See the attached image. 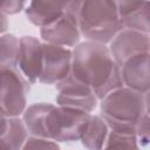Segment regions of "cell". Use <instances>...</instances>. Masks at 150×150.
I'll use <instances>...</instances> for the list:
<instances>
[{"label": "cell", "instance_id": "cell-19", "mask_svg": "<svg viewBox=\"0 0 150 150\" xmlns=\"http://www.w3.org/2000/svg\"><path fill=\"white\" fill-rule=\"evenodd\" d=\"M117 7L120 18L138 9L146 0H112Z\"/></svg>", "mask_w": 150, "mask_h": 150}, {"label": "cell", "instance_id": "cell-1", "mask_svg": "<svg viewBox=\"0 0 150 150\" xmlns=\"http://www.w3.org/2000/svg\"><path fill=\"white\" fill-rule=\"evenodd\" d=\"M90 115L84 110L40 102L25 109L22 121L29 135L70 143L80 141Z\"/></svg>", "mask_w": 150, "mask_h": 150}, {"label": "cell", "instance_id": "cell-23", "mask_svg": "<svg viewBox=\"0 0 150 150\" xmlns=\"http://www.w3.org/2000/svg\"><path fill=\"white\" fill-rule=\"evenodd\" d=\"M7 116L5 115V114H2L1 111H0V137H1V135L4 134V131L6 130V127H7Z\"/></svg>", "mask_w": 150, "mask_h": 150}, {"label": "cell", "instance_id": "cell-12", "mask_svg": "<svg viewBox=\"0 0 150 150\" xmlns=\"http://www.w3.org/2000/svg\"><path fill=\"white\" fill-rule=\"evenodd\" d=\"M64 12L60 0H30L25 9L28 21L38 27H43L57 20Z\"/></svg>", "mask_w": 150, "mask_h": 150}, {"label": "cell", "instance_id": "cell-18", "mask_svg": "<svg viewBox=\"0 0 150 150\" xmlns=\"http://www.w3.org/2000/svg\"><path fill=\"white\" fill-rule=\"evenodd\" d=\"M22 149H59V144L49 138L28 135Z\"/></svg>", "mask_w": 150, "mask_h": 150}, {"label": "cell", "instance_id": "cell-8", "mask_svg": "<svg viewBox=\"0 0 150 150\" xmlns=\"http://www.w3.org/2000/svg\"><path fill=\"white\" fill-rule=\"evenodd\" d=\"M41 39L52 45L62 47H75L80 43V28L76 14L66 12L52 23L40 27Z\"/></svg>", "mask_w": 150, "mask_h": 150}, {"label": "cell", "instance_id": "cell-7", "mask_svg": "<svg viewBox=\"0 0 150 150\" xmlns=\"http://www.w3.org/2000/svg\"><path fill=\"white\" fill-rule=\"evenodd\" d=\"M42 69L39 82L43 84H56L63 80L71 68L73 52L68 47L42 43Z\"/></svg>", "mask_w": 150, "mask_h": 150}, {"label": "cell", "instance_id": "cell-3", "mask_svg": "<svg viewBox=\"0 0 150 150\" xmlns=\"http://www.w3.org/2000/svg\"><path fill=\"white\" fill-rule=\"evenodd\" d=\"M149 114V93L120 87L101 100L100 116L110 130L132 132L141 120Z\"/></svg>", "mask_w": 150, "mask_h": 150}, {"label": "cell", "instance_id": "cell-15", "mask_svg": "<svg viewBox=\"0 0 150 150\" xmlns=\"http://www.w3.org/2000/svg\"><path fill=\"white\" fill-rule=\"evenodd\" d=\"M19 39L13 34L0 35V69L18 68Z\"/></svg>", "mask_w": 150, "mask_h": 150}, {"label": "cell", "instance_id": "cell-6", "mask_svg": "<svg viewBox=\"0 0 150 150\" xmlns=\"http://www.w3.org/2000/svg\"><path fill=\"white\" fill-rule=\"evenodd\" d=\"M56 103L91 112L97 107V97L93 89L69 73L63 80L56 83Z\"/></svg>", "mask_w": 150, "mask_h": 150}, {"label": "cell", "instance_id": "cell-5", "mask_svg": "<svg viewBox=\"0 0 150 150\" xmlns=\"http://www.w3.org/2000/svg\"><path fill=\"white\" fill-rule=\"evenodd\" d=\"M29 81L19 68L0 69V111L7 117H19L27 108Z\"/></svg>", "mask_w": 150, "mask_h": 150}, {"label": "cell", "instance_id": "cell-21", "mask_svg": "<svg viewBox=\"0 0 150 150\" xmlns=\"http://www.w3.org/2000/svg\"><path fill=\"white\" fill-rule=\"evenodd\" d=\"M60 1H61L62 6L64 8V12L76 14L77 11H79V7H80V5L83 0H60Z\"/></svg>", "mask_w": 150, "mask_h": 150}, {"label": "cell", "instance_id": "cell-13", "mask_svg": "<svg viewBox=\"0 0 150 150\" xmlns=\"http://www.w3.org/2000/svg\"><path fill=\"white\" fill-rule=\"evenodd\" d=\"M29 132L20 117H8L7 127L0 137V149L18 150L22 149Z\"/></svg>", "mask_w": 150, "mask_h": 150}, {"label": "cell", "instance_id": "cell-9", "mask_svg": "<svg viewBox=\"0 0 150 150\" xmlns=\"http://www.w3.org/2000/svg\"><path fill=\"white\" fill-rule=\"evenodd\" d=\"M108 47L114 61L120 66L125 59L138 54L149 53V34L123 28L109 42Z\"/></svg>", "mask_w": 150, "mask_h": 150}, {"label": "cell", "instance_id": "cell-24", "mask_svg": "<svg viewBox=\"0 0 150 150\" xmlns=\"http://www.w3.org/2000/svg\"><path fill=\"white\" fill-rule=\"evenodd\" d=\"M1 7H2V0H0V13H1Z\"/></svg>", "mask_w": 150, "mask_h": 150}, {"label": "cell", "instance_id": "cell-20", "mask_svg": "<svg viewBox=\"0 0 150 150\" xmlns=\"http://www.w3.org/2000/svg\"><path fill=\"white\" fill-rule=\"evenodd\" d=\"M27 4V0H2L1 13L5 15H14L20 13Z\"/></svg>", "mask_w": 150, "mask_h": 150}, {"label": "cell", "instance_id": "cell-16", "mask_svg": "<svg viewBox=\"0 0 150 150\" xmlns=\"http://www.w3.org/2000/svg\"><path fill=\"white\" fill-rule=\"evenodd\" d=\"M120 20L123 28L149 34V0H146L138 9L120 18Z\"/></svg>", "mask_w": 150, "mask_h": 150}, {"label": "cell", "instance_id": "cell-17", "mask_svg": "<svg viewBox=\"0 0 150 150\" xmlns=\"http://www.w3.org/2000/svg\"><path fill=\"white\" fill-rule=\"evenodd\" d=\"M105 149L110 148H124V149H138L137 137L132 132L114 131L109 129L105 143L103 145Z\"/></svg>", "mask_w": 150, "mask_h": 150}, {"label": "cell", "instance_id": "cell-2", "mask_svg": "<svg viewBox=\"0 0 150 150\" xmlns=\"http://www.w3.org/2000/svg\"><path fill=\"white\" fill-rule=\"evenodd\" d=\"M70 73L89 86L97 100L123 86L121 70L104 43L84 41L73 50Z\"/></svg>", "mask_w": 150, "mask_h": 150}, {"label": "cell", "instance_id": "cell-4", "mask_svg": "<svg viewBox=\"0 0 150 150\" xmlns=\"http://www.w3.org/2000/svg\"><path fill=\"white\" fill-rule=\"evenodd\" d=\"M76 18L81 35L89 41L109 43L123 29L112 0H83Z\"/></svg>", "mask_w": 150, "mask_h": 150}, {"label": "cell", "instance_id": "cell-14", "mask_svg": "<svg viewBox=\"0 0 150 150\" xmlns=\"http://www.w3.org/2000/svg\"><path fill=\"white\" fill-rule=\"evenodd\" d=\"M108 132L109 127L103 121V118L100 115H90L80 141L82 145L88 149H102Z\"/></svg>", "mask_w": 150, "mask_h": 150}, {"label": "cell", "instance_id": "cell-22", "mask_svg": "<svg viewBox=\"0 0 150 150\" xmlns=\"http://www.w3.org/2000/svg\"><path fill=\"white\" fill-rule=\"evenodd\" d=\"M8 28V19H7V15L0 13V35L2 33H5Z\"/></svg>", "mask_w": 150, "mask_h": 150}, {"label": "cell", "instance_id": "cell-11", "mask_svg": "<svg viewBox=\"0 0 150 150\" xmlns=\"http://www.w3.org/2000/svg\"><path fill=\"white\" fill-rule=\"evenodd\" d=\"M123 86L139 93H149V53H138L125 59L120 66Z\"/></svg>", "mask_w": 150, "mask_h": 150}, {"label": "cell", "instance_id": "cell-10", "mask_svg": "<svg viewBox=\"0 0 150 150\" xmlns=\"http://www.w3.org/2000/svg\"><path fill=\"white\" fill-rule=\"evenodd\" d=\"M42 42L35 36H22L19 39L18 68L30 82L39 81L42 69Z\"/></svg>", "mask_w": 150, "mask_h": 150}]
</instances>
